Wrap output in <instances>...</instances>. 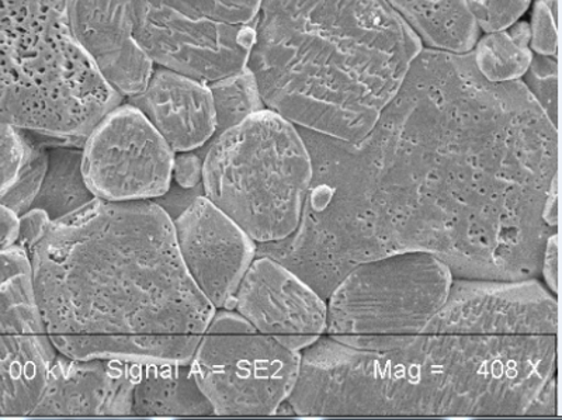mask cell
Segmentation results:
<instances>
[{
    "instance_id": "7c38bea8",
    "label": "cell",
    "mask_w": 562,
    "mask_h": 420,
    "mask_svg": "<svg viewBox=\"0 0 562 420\" xmlns=\"http://www.w3.org/2000/svg\"><path fill=\"white\" fill-rule=\"evenodd\" d=\"M173 228L180 259L195 286L215 309H233L258 245L204 196L184 207Z\"/></svg>"
},
{
    "instance_id": "cb8c5ba5",
    "label": "cell",
    "mask_w": 562,
    "mask_h": 420,
    "mask_svg": "<svg viewBox=\"0 0 562 420\" xmlns=\"http://www.w3.org/2000/svg\"><path fill=\"white\" fill-rule=\"evenodd\" d=\"M33 144L32 133L0 122V203L16 186L26 168Z\"/></svg>"
},
{
    "instance_id": "ba28073f",
    "label": "cell",
    "mask_w": 562,
    "mask_h": 420,
    "mask_svg": "<svg viewBox=\"0 0 562 420\" xmlns=\"http://www.w3.org/2000/svg\"><path fill=\"white\" fill-rule=\"evenodd\" d=\"M135 33L155 67L200 82L243 71L262 0H130Z\"/></svg>"
},
{
    "instance_id": "7402d4cb",
    "label": "cell",
    "mask_w": 562,
    "mask_h": 420,
    "mask_svg": "<svg viewBox=\"0 0 562 420\" xmlns=\"http://www.w3.org/2000/svg\"><path fill=\"white\" fill-rule=\"evenodd\" d=\"M471 55L481 77L486 81H521L535 55L530 48L529 23L516 22L502 32L486 34L476 42Z\"/></svg>"
},
{
    "instance_id": "5bb4252c",
    "label": "cell",
    "mask_w": 562,
    "mask_h": 420,
    "mask_svg": "<svg viewBox=\"0 0 562 420\" xmlns=\"http://www.w3.org/2000/svg\"><path fill=\"white\" fill-rule=\"evenodd\" d=\"M70 32L100 78L124 100L143 92L155 65L135 33L130 0H68Z\"/></svg>"
},
{
    "instance_id": "277c9868",
    "label": "cell",
    "mask_w": 562,
    "mask_h": 420,
    "mask_svg": "<svg viewBox=\"0 0 562 420\" xmlns=\"http://www.w3.org/2000/svg\"><path fill=\"white\" fill-rule=\"evenodd\" d=\"M422 49L386 0H262L246 68L270 112L355 143L378 123Z\"/></svg>"
},
{
    "instance_id": "ffe728a7",
    "label": "cell",
    "mask_w": 562,
    "mask_h": 420,
    "mask_svg": "<svg viewBox=\"0 0 562 420\" xmlns=\"http://www.w3.org/2000/svg\"><path fill=\"white\" fill-rule=\"evenodd\" d=\"M45 144L48 145V164L33 207L44 209L52 222L57 223L98 198L85 180L82 148L59 143Z\"/></svg>"
},
{
    "instance_id": "9c48e42d",
    "label": "cell",
    "mask_w": 562,
    "mask_h": 420,
    "mask_svg": "<svg viewBox=\"0 0 562 420\" xmlns=\"http://www.w3.org/2000/svg\"><path fill=\"white\" fill-rule=\"evenodd\" d=\"M220 417H268L297 384L301 352L259 333L235 309H215L190 360Z\"/></svg>"
},
{
    "instance_id": "f1b7e54d",
    "label": "cell",
    "mask_w": 562,
    "mask_h": 420,
    "mask_svg": "<svg viewBox=\"0 0 562 420\" xmlns=\"http://www.w3.org/2000/svg\"><path fill=\"white\" fill-rule=\"evenodd\" d=\"M172 180L183 190L200 186L203 180V157L198 151L175 154Z\"/></svg>"
},
{
    "instance_id": "4fadbf2b",
    "label": "cell",
    "mask_w": 562,
    "mask_h": 420,
    "mask_svg": "<svg viewBox=\"0 0 562 420\" xmlns=\"http://www.w3.org/2000/svg\"><path fill=\"white\" fill-rule=\"evenodd\" d=\"M233 309L259 333L295 352L326 333L328 305L310 284L283 264L256 257L240 282Z\"/></svg>"
},
{
    "instance_id": "44dd1931",
    "label": "cell",
    "mask_w": 562,
    "mask_h": 420,
    "mask_svg": "<svg viewBox=\"0 0 562 420\" xmlns=\"http://www.w3.org/2000/svg\"><path fill=\"white\" fill-rule=\"evenodd\" d=\"M45 332L35 304L32 264L14 247L0 251V333Z\"/></svg>"
},
{
    "instance_id": "2e32d148",
    "label": "cell",
    "mask_w": 562,
    "mask_h": 420,
    "mask_svg": "<svg viewBox=\"0 0 562 420\" xmlns=\"http://www.w3.org/2000/svg\"><path fill=\"white\" fill-rule=\"evenodd\" d=\"M137 107L175 154L199 151L217 134L207 83L155 67L143 92L125 99Z\"/></svg>"
},
{
    "instance_id": "4dcf8cb0",
    "label": "cell",
    "mask_w": 562,
    "mask_h": 420,
    "mask_svg": "<svg viewBox=\"0 0 562 420\" xmlns=\"http://www.w3.org/2000/svg\"><path fill=\"white\" fill-rule=\"evenodd\" d=\"M557 376L549 379L527 408L526 417H555Z\"/></svg>"
},
{
    "instance_id": "6da1fadb",
    "label": "cell",
    "mask_w": 562,
    "mask_h": 420,
    "mask_svg": "<svg viewBox=\"0 0 562 420\" xmlns=\"http://www.w3.org/2000/svg\"><path fill=\"white\" fill-rule=\"evenodd\" d=\"M319 197L356 263L428 252L454 277L539 279L559 127L524 82L492 83L473 55L422 49L371 132L300 128Z\"/></svg>"
},
{
    "instance_id": "7a4b0ae2",
    "label": "cell",
    "mask_w": 562,
    "mask_h": 420,
    "mask_svg": "<svg viewBox=\"0 0 562 420\" xmlns=\"http://www.w3.org/2000/svg\"><path fill=\"white\" fill-rule=\"evenodd\" d=\"M29 259L45 333L63 356L190 363L215 313L154 202L94 200L53 223Z\"/></svg>"
},
{
    "instance_id": "d4e9b609",
    "label": "cell",
    "mask_w": 562,
    "mask_h": 420,
    "mask_svg": "<svg viewBox=\"0 0 562 420\" xmlns=\"http://www.w3.org/2000/svg\"><path fill=\"white\" fill-rule=\"evenodd\" d=\"M524 84L531 97L540 104L547 117L559 127V69L557 57L533 55L531 64L525 73Z\"/></svg>"
},
{
    "instance_id": "9a60e30c",
    "label": "cell",
    "mask_w": 562,
    "mask_h": 420,
    "mask_svg": "<svg viewBox=\"0 0 562 420\" xmlns=\"http://www.w3.org/2000/svg\"><path fill=\"white\" fill-rule=\"evenodd\" d=\"M133 363L57 354L32 417H130Z\"/></svg>"
},
{
    "instance_id": "484cf974",
    "label": "cell",
    "mask_w": 562,
    "mask_h": 420,
    "mask_svg": "<svg viewBox=\"0 0 562 420\" xmlns=\"http://www.w3.org/2000/svg\"><path fill=\"white\" fill-rule=\"evenodd\" d=\"M476 26L486 34L502 32L519 22L530 0H467Z\"/></svg>"
},
{
    "instance_id": "4316f807",
    "label": "cell",
    "mask_w": 562,
    "mask_h": 420,
    "mask_svg": "<svg viewBox=\"0 0 562 420\" xmlns=\"http://www.w3.org/2000/svg\"><path fill=\"white\" fill-rule=\"evenodd\" d=\"M529 29L531 52L557 57V0H537Z\"/></svg>"
},
{
    "instance_id": "d6a6232c",
    "label": "cell",
    "mask_w": 562,
    "mask_h": 420,
    "mask_svg": "<svg viewBox=\"0 0 562 420\" xmlns=\"http://www.w3.org/2000/svg\"><path fill=\"white\" fill-rule=\"evenodd\" d=\"M280 245H281V241H280ZM280 245H279L280 254H281V258H283V253H281ZM283 260H284V262H285V259H284V258H283ZM285 263H288V262H285ZM288 266H290V264H289V263H288ZM290 268H291V266H290ZM291 269H293V268H291ZM293 270H294V269H293ZM294 272H295V270H294ZM295 273H297V272H295ZM297 274H299V273H297ZM300 276H301V274H300ZM301 277H303V276H301ZM303 279H304V277H303ZM304 280H307V279H304ZM307 282H308V280H307ZM308 283H310V282H308ZM310 284H313V283H310ZM313 286H314V284H313ZM314 287H316V286H314ZM316 288H318V290H323V288H319V287H316ZM323 292H333V290H323Z\"/></svg>"
},
{
    "instance_id": "1f68e13d",
    "label": "cell",
    "mask_w": 562,
    "mask_h": 420,
    "mask_svg": "<svg viewBox=\"0 0 562 420\" xmlns=\"http://www.w3.org/2000/svg\"><path fill=\"white\" fill-rule=\"evenodd\" d=\"M19 238V215L0 203V251L16 247Z\"/></svg>"
},
{
    "instance_id": "603a6c76",
    "label": "cell",
    "mask_w": 562,
    "mask_h": 420,
    "mask_svg": "<svg viewBox=\"0 0 562 420\" xmlns=\"http://www.w3.org/2000/svg\"><path fill=\"white\" fill-rule=\"evenodd\" d=\"M209 88L213 98L215 122H217L215 135L238 126L244 120L266 109L258 83L248 68L218 79L210 83Z\"/></svg>"
},
{
    "instance_id": "f546056e",
    "label": "cell",
    "mask_w": 562,
    "mask_h": 420,
    "mask_svg": "<svg viewBox=\"0 0 562 420\" xmlns=\"http://www.w3.org/2000/svg\"><path fill=\"white\" fill-rule=\"evenodd\" d=\"M559 232L547 239L543 260H541L540 276L543 277L546 287L553 294H559Z\"/></svg>"
},
{
    "instance_id": "5b68a950",
    "label": "cell",
    "mask_w": 562,
    "mask_h": 420,
    "mask_svg": "<svg viewBox=\"0 0 562 420\" xmlns=\"http://www.w3.org/2000/svg\"><path fill=\"white\" fill-rule=\"evenodd\" d=\"M123 102L75 42L68 0H0V122L82 148Z\"/></svg>"
},
{
    "instance_id": "8fae6325",
    "label": "cell",
    "mask_w": 562,
    "mask_h": 420,
    "mask_svg": "<svg viewBox=\"0 0 562 420\" xmlns=\"http://www.w3.org/2000/svg\"><path fill=\"white\" fill-rule=\"evenodd\" d=\"M424 333L473 337L559 334V299L539 279L454 277Z\"/></svg>"
},
{
    "instance_id": "8992f818",
    "label": "cell",
    "mask_w": 562,
    "mask_h": 420,
    "mask_svg": "<svg viewBox=\"0 0 562 420\" xmlns=\"http://www.w3.org/2000/svg\"><path fill=\"white\" fill-rule=\"evenodd\" d=\"M313 164L300 129L265 109L215 135L203 155V196L256 245L297 228Z\"/></svg>"
},
{
    "instance_id": "30bf717a",
    "label": "cell",
    "mask_w": 562,
    "mask_h": 420,
    "mask_svg": "<svg viewBox=\"0 0 562 420\" xmlns=\"http://www.w3.org/2000/svg\"><path fill=\"white\" fill-rule=\"evenodd\" d=\"M82 159L85 180L102 202H154L172 186L175 152L128 102L89 133Z\"/></svg>"
},
{
    "instance_id": "e0dca14e",
    "label": "cell",
    "mask_w": 562,
    "mask_h": 420,
    "mask_svg": "<svg viewBox=\"0 0 562 420\" xmlns=\"http://www.w3.org/2000/svg\"><path fill=\"white\" fill-rule=\"evenodd\" d=\"M57 354L45 332L0 333V418L32 417Z\"/></svg>"
},
{
    "instance_id": "83f0119b",
    "label": "cell",
    "mask_w": 562,
    "mask_h": 420,
    "mask_svg": "<svg viewBox=\"0 0 562 420\" xmlns=\"http://www.w3.org/2000/svg\"><path fill=\"white\" fill-rule=\"evenodd\" d=\"M53 222L48 214L42 208L33 207L29 212L19 215V238L16 247L27 253L43 241L48 229L52 228Z\"/></svg>"
},
{
    "instance_id": "ac0fdd59",
    "label": "cell",
    "mask_w": 562,
    "mask_h": 420,
    "mask_svg": "<svg viewBox=\"0 0 562 420\" xmlns=\"http://www.w3.org/2000/svg\"><path fill=\"white\" fill-rule=\"evenodd\" d=\"M133 413L144 418L213 417L190 363H133Z\"/></svg>"
},
{
    "instance_id": "52a82bcc",
    "label": "cell",
    "mask_w": 562,
    "mask_h": 420,
    "mask_svg": "<svg viewBox=\"0 0 562 420\" xmlns=\"http://www.w3.org/2000/svg\"><path fill=\"white\" fill-rule=\"evenodd\" d=\"M453 273L428 252H400L368 260L334 288L329 337H404L424 333L448 298Z\"/></svg>"
},
{
    "instance_id": "d6986e66",
    "label": "cell",
    "mask_w": 562,
    "mask_h": 420,
    "mask_svg": "<svg viewBox=\"0 0 562 420\" xmlns=\"http://www.w3.org/2000/svg\"><path fill=\"white\" fill-rule=\"evenodd\" d=\"M420 39L435 52L463 55L480 39L467 0H386Z\"/></svg>"
},
{
    "instance_id": "3957f363",
    "label": "cell",
    "mask_w": 562,
    "mask_h": 420,
    "mask_svg": "<svg viewBox=\"0 0 562 420\" xmlns=\"http://www.w3.org/2000/svg\"><path fill=\"white\" fill-rule=\"evenodd\" d=\"M557 334H324L301 352L285 404L303 418L526 417L557 376Z\"/></svg>"
}]
</instances>
